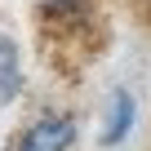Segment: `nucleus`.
Here are the masks:
<instances>
[{"instance_id": "nucleus-1", "label": "nucleus", "mask_w": 151, "mask_h": 151, "mask_svg": "<svg viewBox=\"0 0 151 151\" xmlns=\"http://www.w3.org/2000/svg\"><path fill=\"white\" fill-rule=\"evenodd\" d=\"M71 142H76V116H40L18 138V151H71Z\"/></svg>"}, {"instance_id": "nucleus-2", "label": "nucleus", "mask_w": 151, "mask_h": 151, "mask_svg": "<svg viewBox=\"0 0 151 151\" xmlns=\"http://www.w3.org/2000/svg\"><path fill=\"white\" fill-rule=\"evenodd\" d=\"M133 120H138V102H133V93H129V89H116V93H111L107 124H102V147L124 142V138H129V129H133Z\"/></svg>"}, {"instance_id": "nucleus-3", "label": "nucleus", "mask_w": 151, "mask_h": 151, "mask_svg": "<svg viewBox=\"0 0 151 151\" xmlns=\"http://www.w3.org/2000/svg\"><path fill=\"white\" fill-rule=\"evenodd\" d=\"M22 93V67H18V45L0 36V102H14Z\"/></svg>"}, {"instance_id": "nucleus-4", "label": "nucleus", "mask_w": 151, "mask_h": 151, "mask_svg": "<svg viewBox=\"0 0 151 151\" xmlns=\"http://www.w3.org/2000/svg\"><path fill=\"white\" fill-rule=\"evenodd\" d=\"M80 5H85V0H40V9H45L49 18H76Z\"/></svg>"}]
</instances>
